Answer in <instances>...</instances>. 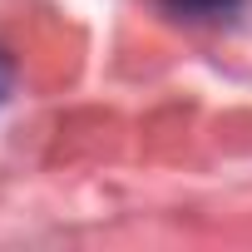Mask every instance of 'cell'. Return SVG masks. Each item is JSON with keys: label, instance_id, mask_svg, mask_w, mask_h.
Returning <instances> with one entry per match:
<instances>
[{"label": "cell", "instance_id": "6da1fadb", "mask_svg": "<svg viewBox=\"0 0 252 252\" xmlns=\"http://www.w3.org/2000/svg\"><path fill=\"white\" fill-rule=\"evenodd\" d=\"M173 15H188V20H218V15H232L242 0H163Z\"/></svg>", "mask_w": 252, "mask_h": 252}, {"label": "cell", "instance_id": "7a4b0ae2", "mask_svg": "<svg viewBox=\"0 0 252 252\" xmlns=\"http://www.w3.org/2000/svg\"><path fill=\"white\" fill-rule=\"evenodd\" d=\"M10 60H5V50H0V104H5V94H10Z\"/></svg>", "mask_w": 252, "mask_h": 252}]
</instances>
